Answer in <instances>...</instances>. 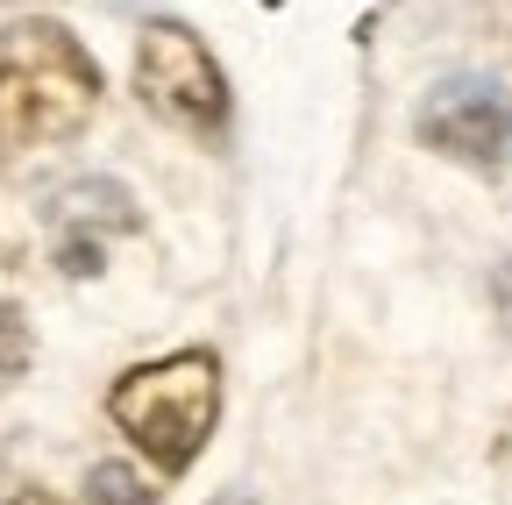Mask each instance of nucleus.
I'll return each mask as SVG.
<instances>
[{
	"instance_id": "1",
	"label": "nucleus",
	"mask_w": 512,
	"mask_h": 505,
	"mask_svg": "<svg viewBox=\"0 0 512 505\" xmlns=\"http://www.w3.org/2000/svg\"><path fill=\"white\" fill-rule=\"evenodd\" d=\"M93 107H100V65L64 22L22 15L0 29V157L72 143L93 121Z\"/></svg>"
},
{
	"instance_id": "2",
	"label": "nucleus",
	"mask_w": 512,
	"mask_h": 505,
	"mask_svg": "<svg viewBox=\"0 0 512 505\" xmlns=\"http://www.w3.org/2000/svg\"><path fill=\"white\" fill-rule=\"evenodd\" d=\"M107 420L136 441L164 477L192 470L200 449H207V434H214V420H221V363H214V349H171L157 363L121 370L114 392H107Z\"/></svg>"
},
{
	"instance_id": "3",
	"label": "nucleus",
	"mask_w": 512,
	"mask_h": 505,
	"mask_svg": "<svg viewBox=\"0 0 512 505\" xmlns=\"http://www.w3.org/2000/svg\"><path fill=\"white\" fill-rule=\"evenodd\" d=\"M136 93L150 114H164L185 136H214L228 121V79L214 65L207 36L171 22V15L143 22V36H136Z\"/></svg>"
},
{
	"instance_id": "4",
	"label": "nucleus",
	"mask_w": 512,
	"mask_h": 505,
	"mask_svg": "<svg viewBox=\"0 0 512 505\" xmlns=\"http://www.w3.org/2000/svg\"><path fill=\"white\" fill-rule=\"evenodd\" d=\"M420 143L456 157V164H477V171H498L512 157V93L484 72H456L441 79L427 100H420Z\"/></svg>"
},
{
	"instance_id": "5",
	"label": "nucleus",
	"mask_w": 512,
	"mask_h": 505,
	"mask_svg": "<svg viewBox=\"0 0 512 505\" xmlns=\"http://www.w3.org/2000/svg\"><path fill=\"white\" fill-rule=\"evenodd\" d=\"M50 228H57V264L72 278H86L107 257V235L136 228V200H128L114 178H86V185H72V193H57Z\"/></svg>"
},
{
	"instance_id": "6",
	"label": "nucleus",
	"mask_w": 512,
	"mask_h": 505,
	"mask_svg": "<svg viewBox=\"0 0 512 505\" xmlns=\"http://www.w3.org/2000/svg\"><path fill=\"white\" fill-rule=\"evenodd\" d=\"M86 498L93 505H157V484L136 477L128 463H93L86 470Z\"/></svg>"
},
{
	"instance_id": "7",
	"label": "nucleus",
	"mask_w": 512,
	"mask_h": 505,
	"mask_svg": "<svg viewBox=\"0 0 512 505\" xmlns=\"http://www.w3.org/2000/svg\"><path fill=\"white\" fill-rule=\"evenodd\" d=\"M491 299H498V321H505V335H512V257L498 264V278H491Z\"/></svg>"
},
{
	"instance_id": "8",
	"label": "nucleus",
	"mask_w": 512,
	"mask_h": 505,
	"mask_svg": "<svg viewBox=\"0 0 512 505\" xmlns=\"http://www.w3.org/2000/svg\"><path fill=\"white\" fill-rule=\"evenodd\" d=\"M8 505H64V498H50V491H15Z\"/></svg>"
},
{
	"instance_id": "9",
	"label": "nucleus",
	"mask_w": 512,
	"mask_h": 505,
	"mask_svg": "<svg viewBox=\"0 0 512 505\" xmlns=\"http://www.w3.org/2000/svg\"><path fill=\"white\" fill-rule=\"evenodd\" d=\"M221 505H256V498H242V491H235V498H221Z\"/></svg>"
},
{
	"instance_id": "10",
	"label": "nucleus",
	"mask_w": 512,
	"mask_h": 505,
	"mask_svg": "<svg viewBox=\"0 0 512 505\" xmlns=\"http://www.w3.org/2000/svg\"><path fill=\"white\" fill-rule=\"evenodd\" d=\"M505 456H512V427H505Z\"/></svg>"
}]
</instances>
